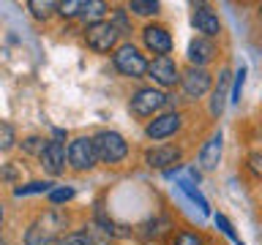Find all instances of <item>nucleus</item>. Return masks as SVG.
<instances>
[{"mask_svg": "<svg viewBox=\"0 0 262 245\" xmlns=\"http://www.w3.org/2000/svg\"><path fill=\"white\" fill-rule=\"evenodd\" d=\"M63 229H66V215L57 210H49L25 232V245H60Z\"/></svg>", "mask_w": 262, "mask_h": 245, "instance_id": "nucleus-1", "label": "nucleus"}, {"mask_svg": "<svg viewBox=\"0 0 262 245\" xmlns=\"http://www.w3.org/2000/svg\"><path fill=\"white\" fill-rule=\"evenodd\" d=\"M112 63L120 74H126V77H131V79H139L142 74H147V68H150V63H147L145 57L139 55V49L131 46V44H123V46L115 49Z\"/></svg>", "mask_w": 262, "mask_h": 245, "instance_id": "nucleus-2", "label": "nucleus"}, {"mask_svg": "<svg viewBox=\"0 0 262 245\" xmlns=\"http://www.w3.org/2000/svg\"><path fill=\"white\" fill-rule=\"evenodd\" d=\"M93 142H96L98 161H104V163H120L123 158H126V153H128L126 139H123L118 131H101Z\"/></svg>", "mask_w": 262, "mask_h": 245, "instance_id": "nucleus-3", "label": "nucleus"}, {"mask_svg": "<svg viewBox=\"0 0 262 245\" xmlns=\"http://www.w3.org/2000/svg\"><path fill=\"white\" fill-rule=\"evenodd\" d=\"M96 161H98V153H96V142H93V139L79 136V139H74V142L69 144V163L77 172L93 169Z\"/></svg>", "mask_w": 262, "mask_h": 245, "instance_id": "nucleus-4", "label": "nucleus"}, {"mask_svg": "<svg viewBox=\"0 0 262 245\" xmlns=\"http://www.w3.org/2000/svg\"><path fill=\"white\" fill-rule=\"evenodd\" d=\"M118 28H115L112 22H96V24H88L85 30V41L90 49H96V52H110V49L118 44Z\"/></svg>", "mask_w": 262, "mask_h": 245, "instance_id": "nucleus-5", "label": "nucleus"}, {"mask_svg": "<svg viewBox=\"0 0 262 245\" xmlns=\"http://www.w3.org/2000/svg\"><path fill=\"white\" fill-rule=\"evenodd\" d=\"M167 104V95L161 93V90H153V87H145L139 90V93H134V98H131V112L137 114V117H147V114L159 112L161 106Z\"/></svg>", "mask_w": 262, "mask_h": 245, "instance_id": "nucleus-6", "label": "nucleus"}, {"mask_svg": "<svg viewBox=\"0 0 262 245\" xmlns=\"http://www.w3.org/2000/svg\"><path fill=\"white\" fill-rule=\"evenodd\" d=\"M147 74H150V79L159 87H175L178 82L183 79L172 57H156V60L150 63V68H147Z\"/></svg>", "mask_w": 262, "mask_h": 245, "instance_id": "nucleus-7", "label": "nucleus"}, {"mask_svg": "<svg viewBox=\"0 0 262 245\" xmlns=\"http://www.w3.org/2000/svg\"><path fill=\"white\" fill-rule=\"evenodd\" d=\"M142 38H145V46L150 49V52H156L159 57H169V52H172V36L167 33V28L147 24L145 33H142Z\"/></svg>", "mask_w": 262, "mask_h": 245, "instance_id": "nucleus-8", "label": "nucleus"}, {"mask_svg": "<svg viewBox=\"0 0 262 245\" xmlns=\"http://www.w3.org/2000/svg\"><path fill=\"white\" fill-rule=\"evenodd\" d=\"M38 158H41V166H44L52 177L66 172V147H63V142H57V139H52V142L47 144V150L41 153Z\"/></svg>", "mask_w": 262, "mask_h": 245, "instance_id": "nucleus-9", "label": "nucleus"}, {"mask_svg": "<svg viewBox=\"0 0 262 245\" xmlns=\"http://www.w3.org/2000/svg\"><path fill=\"white\" fill-rule=\"evenodd\" d=\"M180 82H183V90H186L188 98H202L210 90V74L205 68H194V65L183 74Z\"/></svg>", "mask_w": 262, "mask_h": 245, "instance_id": "nucleus-10", "label": "nucleus"}, {"mask_svg": "<svg viewBox=\"0 0 262 245\" xmlns=\"http://www.w3.org/2000/svg\"><path fill=\"white\" fill-rule=\"evenodd\" d=\"M178 128H180V114H178V112H169V114L156 117L150 126L145 128V134L150 136V139H167V136L175 134Z\"/></svg>", "mask_w": 262, "mask_h": 245, "instance_id": "nucleus-11", "label": "nucleus"}, {"mask_svg": "<svg viewBox=\"0 0 262 245\" xmlns=\"http://www.w3.org/2000/svg\"><path fill=\"white\" fill-rule=\"evenodd\" d=\"M191 22H194V28H196V33H202L205 38H210V36H219L221 33V22H219V16L210 11L208 6H200L194 11V16H191Z\"/></svg>", "mask_w": 262, "mask_h": 245, "instance_id": "nucleus-12", "label": "nucleus"}, {"mask_svg": "<svg viewBox=\"0 0 262 245\" xmlns=\"http://www.w3.org/2000/svg\"><path fill=\"white\" fill-rule=\"evenodd\" d=\"M219 158H221V131H216L200 150V166L205 172H213L219 166Z\"/></svg>", "mask_w": 262, "mask_h": 245, "instance_id": "nucleus-13", "label": "nucleus"}, {"mask_svg": "<svg viewBox=\"0 0 262 245\" xmlns=\"http://www.w3.org/2000/svg\"><path fill=\"white\" fill-rule=\"evenodd\" d=\"M213 55H216V49L208 38H194L191 44H188V63L194 65V68H202L205 63L213 60Z\"/></svg>", "mask_w": 262, "mask_h": 245, "instance_id": "nucleus-14", "label": "nucleus"}, {"mask_svg": "<svg viewBox=\"0 0 262 245\" xmlns=\"http://www.w3.org/2000/svg\"><path fill=\"white\" fill-rule=\"evenodd\" d=\"M145 161L150 163V166H156V169H164V166H172V163L180 161V150H178V147H172V144L153 147V150H147Z\"/></svg>", "mask_w": 262, "mask_h": 245, "instance_id": "nucleus-15", "label": "nucleus"}, {"mask_svg": "<svg viewBox=\"0 0 262 245\" xmlns=\"http://www.w3.org/2000/svg\"><path fill=\"white\" fill-rule=\"evenodd\" d=\"M227 85H229V71H221L219 77V85L213 90V98H210V112L221 117V112H224V98H227Z\"/></svg>", "mask_w": 262, "mask_h": 245, "instance_id": "nucleus-16", "label": "nucleus"}, {"mask_svg": "<svg viewBox=\"0 0 262 245\" xmlns=\"http://www.w3.org/2000/svg\"><path fill=\"white\" fill-rule=\"evenodd\" d=\"M178 185H180V191H183V193L188 196V199L200 204V210H202V212H210V207H208V202H205V196H202L200 191H196V188H194L191 183H188V180H180Z\"/></svg>", "mask_w": 262, "mask_h": 245, "instance_id": "nucleus-17", "label": "nucleus"}, {"mask_svg": "<svg viewBox=\"0 0 262 245\" xmlns=\"http://www.w3.org/2000/svg\"><path fill=\"white\" fill-rule=\"evenodd\" d=\"M28 193H52V183H41V180H36V183L14 188V196H28Z\"/></svg>", "mask_w": 262, "mask_h": 245, "instance_id": "nucleus-18", "label": "nucleus"}, {"mask_svg": "<svg viewBox=\"0 0 262 245\" xmlns=\"http://www.w3.org/2000/svg\"><path fill=\"white\" fill-rule=\"evenodd\" d=\"M104 11H106V6L101 3V0H90V3L82 6V16H85V19H93V24L101 22Z\"/></svg>", "mask_w": 262, "mask_h": 245, "instance_id": "nucleus-19", "label": "nucleus"}, {"mask_svg": "<svg viewBox=\"0 0 262 245\" xmlns=\"http://www.w3.org/2000/svg\"><path fill=\"white\" fill-rule=\"evenodd\" d=\"M28 8L33 11V16H36V19H49L57 6H55V3H49V0H44V3H41V0H30Z\"/></svg>", "mask_w": 262, "mask_h": 245, "instance_id": "nucleus-20", "label": "nucleus"}, {"mask_svg": "<svg viewBox=\"0 0 262 245\" xmlns=\"http://www.w3.org/2000/svg\"><path fill=\"white\" fill-rule=\"evenodd\" d=\"M131 11H137L139 16H150V14H156L159 11V3L156 0H131Z\"/></svg>", "mask_w": 262, "mask_h": 245, "instance_id": "nucleus-21", "label": "nucleus"}, {"mask_svg": "<svg viewBox=\"0 0 262 245\" xmlns=\"http://www.w3.org/2000/svg\"><path fill=\"white\" fill-rule=\"evenodd\" d=\"M47 139H41V136H28V139H25V142H22V147H25V150H28V153H44L47 150Z\"/></svg>", "mask_w": 262, "mask_h": 245, "instance_id": "nucleus-22", "label": "nucleus"}, {"mask_svg": "<svg viewBox=\"0 0 262 245\" xmlns=\"http://www.w3.org/2000/svg\"><path fill=\"white\" fill-rule=\"evenodd\" d=\"M243 82H246V68L241 65L235 74V87H232V104H241V95H243Z\"/></svg>", "mask_w": 262, "mask_h": 245, "instance_id": "nucleus-23", "label": "nucleus"}, {"mask_svg": "<svg viewBox=\"0 0 262 245\" xmlns=\"http://www.w3.org/2000/svg\"><path fill=\"white\" fill-rule=\"evenodd\" d=\"M0 150H11V144H14V128H11V122H3L0 126Z\"/></svg>", "mask_w": 262, "mask_h": 245, "instance_id": "nucleus-24", "label": "nucleus"}, {"mask_svg": "<svg viewBox=\"0 0 262 245\" xmlns=\"http://www.w3.org/2000/svg\"><path fill=\"white\" fill-rule=\"evenodd\" d=\"M60 245H93V242H90V237L85 232H74V234H66Z\"/></svg>", "mask_w": 262, "mask_h": 245, "instance_id": "nucleus-25", "label": "nucleus"}, {"mask_svg": "<svg viewBox=\"0 0 262 245\" xmlns=\"http://www.w3.org/2000/svg\"><path fill=\"white\" fill-rule=\"evenodd\" d=\"M82 6L85 3H77V0H69V3H60L57 8H60L63 16H74V14H82Z\"/></svg>", "mask_w": 262, "mask_h": 245, "instance_id": "nucleus-26", "label": "nucleus"}, {"mask_svg": "<svg viewBox=\"0 0 262 245\" xmlns=\"http://www.w3.org/2000/svg\"><path fill=\"white\" fill-rule=\"evenodd\" d=\"M172 245H202V240H200L196 234H191V232H180Z\"/></svg>", "mask_w": 262, "mask_h": 245, "instance_id": "nucleus-27", "label": "nucleus"}, {"mask_svg": "<svg viewBox=\"0 0 262 245\" xmlns=\"http://www.w3.org/2000/svg\"><path fill=\"white\" fill-rule=\"evenodd\" d=\"M71 196H74L71 188H57V191L49 193V202H52V204H57V202H69Z\"/></svg>", "mask_w": 262, "mask_h": 245, "instance_id": "nucleus-28", "label": "nucleus"}, {"mask_svg": "<svg viewBox=\"0 0 262 245\" xmlns=\"http://www.w3.org/2000/svg\"><path fill=\"white\" fill-rule=\"evenodd\" d=\"M216 224H219V229H221V232H224V234L229 237V240H235V242H241V240H237V237H235V229H232V226H229V220H227L224 215H216Z\"/></svg>", "mask_w": 262, "mask_h": 245, "instance_id": "nucleus-29", "label": "nucleus"}, {"mask_svg": "<svg viewBox=\"0 0 262 245\" xmlns=\"http://www.w3.org/2000/svg\"><path fill=\"white\" fill-rule=\"evenodd\" d=\"M249 166H251L254 175H262V155L259 153H251L249 155Z\"/></svg>", "mask_w": 262, "mask_h": 245, "instance_id": "nucleus-30", "label": "nucleus"}, {"mask_svg": "<svg viewBox=\"0 0 262 245\" xmlns=\"http://www.w3.org/2000/svg\"><path fill=\"white\" fill-rule=\"evenodd\" d=\"M115 22H118V28H123V30H126V16H123V11H118V14H115Z\"/></svg>", "mask_w": 262, "mask_h": 245, "instance_id": "nucleus-31", "label": "nucleus"}, {"mask_svg": "<svg viewBox=\"0 0 262 245\" xmlns=\"http://www.w3.org/2000/svg\"><path fill=\"white\" fill-rule=\"evenodd\" d=\"M237 245H243V242H237Z\"/></svg>", "mask_w": 262, "mask_h": 245, "instance_id": "nucleus-32", "label": "nucleus"}]
</instances>
